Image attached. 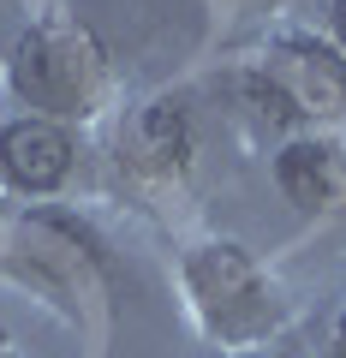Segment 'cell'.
<instances>
[{
    "mask_svg": "<svg viewBox=\"0 0 346 358\" xmlns=\"http://www.w3.org/2000/svg\"><path fill=\"white\" fill-rule=\"evenodd\" d=\"M185 293H192L203 329L221 334V341H233V346L263 341V334L281 322L275 287L263 281V268H257L239 245H227V239L197 245V251L185 257Z\"/></svg>",
    "mask_w": 346,
    "mask_h": 358,
    "instance_id": "obj_3",
    "label": "cell"
},
{
    "mask_svg": "<svg viewBox=\"0 0 346 358\" xmlns=\"http://www.w3.org/2000/svg\"><path fill=\"white\" fill-rule=\"evenodd\" d=\"M275 185L287 192V203H298L305 215L334 209L346 197V155L329 138H287L275 155Z\"/></svg>",
    "mask_w": 346,
    "mask_h": 358,
    "instance_id": "obj_5",
    "label": "cell"
},
{
    "mask_svg": "<svg viewBox=\"0 0 346 358\" xmlns=\"http://www.w3.org/2000/svg\"><path fill=\"white\" fill-rule=\"evenodd\" d=\"M131 155L150 173H185L192 167V114L185 102H150L131 126Z\"/></svg>",
    "mask_w": 346,
    "mask_h": 358,
    "instance_id": "obj_6",
    "label": "cell"
},
{
    "mask_svg": "<svg viewBox=\"0 0 346 358\" xmlns=\"http://www.w3.org/2000/svg\"><path fill=\"white\" fill-rule=\"evenodd\" d=\"M72 167H78V138L60 120L18 114L0 126V185H13L24 197H48L72 179Z\"/></svg>",
    "mask_w": 346,
    "mask_h": 358,
    "instance_id": "obj_4",
    "label": "cell"
},
{
    "mask_svg": "<svg viewBox=\"0 0 346 358\" xmlns=\"http://www.w3.org/2000/svg\"><path fill=\"white\" fill-rule=\"evenodd\" d=\"M329 13H334V36H340V48H346V0H329Z\"/></svg>",
    "mask_w": 346,
    "mask_h": 358,
    "instance_id": "obj_7",
    "label": "cell"
},
{
    "mask_svg": "<svg viewBox=\"0 0 346 358\" xmlns=\"http://www.w3.org/2000/svg\"><path fill=\"white\" fill-rule=\"evenodd\" d=\"M329 358H346V317H340V329H334V346H329Z\"/></svg>",
    "mask_w": 346,
    "mask_h": 358,
    "instance_id": "obj_8",
    "label": "cell"
},
{
    "mask_svg": "<svg viewBox=\"0 0 346 358\" xmlns=\"http://www.w3.org/2000/svg\"><path fill=\"white\" fill-rule=\"evenodd\" d=\"M239 90L257 108V120H275V126L346 120V54L329 36L287 30L257 54V66L245 72Z\"/></svg>",
    "mask_w": 346,
    "mask_h": 358,
    "instance_id": "obj_2",
    "label": "cell"
},
{
    "mask_svg": "<svg viewBox=\"0 0 346 358\" xmlns=\"http://www.w3.org/2000/svg\"><path fill=\"white\" fill-rule=\"evenodd\" d=\"M6 84H13V96L30 114L66 126V120H90L96 114L108 66H102V48L78 24L42 18V24H30L13 42V54H6Z\"/></svg>",
    "mask_w": 346,
    "mask_h": 358,
    "instance_id": "obj_1",
    "label": "cell"
}]
</instances>
